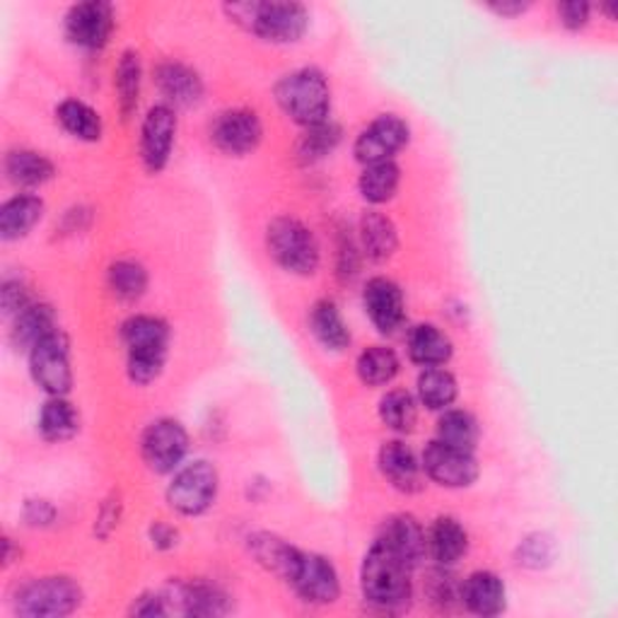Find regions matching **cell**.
<instances>
[{
	"mask_svg": "<svg viewBox=\"0 0 618 618\" xmlns=\"http://www.w3.org/2000/svg\"><path fill=\"white\" fill-rule=\"evenodd\" d=\"M413 568L401 556L377 538L367 551L360 570V585L365 599L379 609H399L411 599Z\"/></svg>",
	"mask_w": 618,
	"mask_h": 618,
	"instance_id": "obj_1",
	"label": "cell"
},
{
	"mask_svg": "<svg viewBox=\"0 0 618 618\" xmlns=\"http://www.w3.org/2000/svg\"><path fill=\"white\" fill-rule=\"evenodd\" d=\"M226 10L234 22L271 44H295L310 28V12L300 3H237Z\"/></svg>",
	"mask_w": 618,
	"mask_h": 618,
	"instance_id": "obj_2",
	"label": "cell"
},
{
	"mask_svg": "<svg viewBox=\"0 0 618 618\" xmlns=\"http://www.w3.org/2000/svg\"><path fill=\"white\" fill-rule=\"evenodd\" d=\"M122 338L128 353L130 383L150 385L163 373L169 326L163 320L150 317V314H138L122 326Z\"/></svg>",
	"mask_w": 618,
	"mask_h": 618,
	"instance_id": "obj_3",
	"label": "cell"
},
{
	"mask_svg": "<svg viewBox=\"0 0 618 618\" xmlns=\"http://www.w3.org/2000/svg\"><path fill=\"white\" fill-rule=\"evenodd\" d=\"M275 99L281 109L302 128H312L326 122L332 109V90L322 71L300 69L275 85Z\"/></svg>",
	"mask_w": 618,
	"mask_h": 618,
	"instance_id": "obj_4",
	"label": "cell"
},
{
	"mask_svg": "<svg viewBox=\"0 0 618 618\" xmlns=\"http://www.w3.org/2000/svg\"><path fill=\"white\" fill-rule=\"evenodd\" d=\"M266 247L275 264L287 273L312 275L320 269L317 237L297 218H275L266 230Z\"/></svg>",
	"mask_w": 618,
	"mask_h": 618,
	"instance_id": "obj_5",
	"label": "cell"
},
{
	"mask_svg": "<svg viewBox=\"0 0 618 618\" xmlns=\"http://www.w3.org/2000/svg\"><path fill=\"white\" fill-rule=\"evenodd\" d=\"M218 495V471L216 467H210L203 459L199 462H191L187 467H181L172 483L167 489V503L172 510H177L179 515L196 517L203 515V512L216 503Z\"/></svg>",
	"mask_w": 618,
	"mask_h": 618,
	"instance_id": "obj_6",
	"label": "cell"
},
{
	"mask_svg": "<svg viewBox=\"0 0 618 618\" xmlns=\"http://www.w3.org/2000/svg\"><path fill=\"white\" fill-rule=\"evenodd\" d=\"M283 580L291 583L297 595L312 604H332L341 595V583L334 563L300 548L293 551V558L287 563Z\"/></svg>",
	"mask_w": 618,
	"mask_h": 618,
	"instance_id": "obj_7",
	"label": "cell"
},
{
	"mask_svg": "<svg viewBox=\"0 0 618 618\" xmlns=\"http://www.w3.org/2000/svg\"><path fill=\"white\" fill-rule=\"evenodd\" d=\"M30 373L34 383L51 397H65L73 387L69 338L56 328L30 350Z\"/></svg>",
	"mask_w": 618,
	"mask_h": 618,
	"instance_id": "obj_8",
	"label": "cell"
},
{
	"mask_svg": "<svg viewBox=\"0 0 618 618\" xmlns=\"http://www.w3.org/2000/svg\"><path fill=\"white\" fill-rule=\"evenodd\" d=\"M83 601V591L71 577H39L18 591L22 616H69Z\"/></svg>",
	"mask_w": 618,
	"mask_h": 618,
	"instance_id": "obj_9",
	"label": "cell"
},
{
	"mask_svg": "<svg viewBox=\"0 0 618 618\" xmlns=\"http://www.w3.org/2000/svg\"><path fill=\"white\" fill-rule=\"evenodd\" d=\"M189 452V436L181 423L172 418L155 420L143 432L140 454L143 462L155 473H169L181 467Z\"/></svg>",
	"mask_w": 618,
	"mask_h": 618,
	"instance_id": "obj_10",
	"label": "cell"
},
{
	"mask_svg": "<svg viewBox=\"0 0 618 618\" xmlns=\"http://www.w3.org/2000/svg\"><path fill=\"white\" fill-rule=\"evenodd\" d=\"M420 467H423L426 476L440 485H447V489H467V485L479 479V464L473 452L457 450V447L440 440H432L426 447Z\"/></svg>",
	"mask_w": 618,
	"mask_h": 618,
	"instance_id": "obj_11",
	"label": "cell"
},
{
	"mask_svg": "<svg viewBox=\"0 0 618 618\" xmlns=\"http://www.w3.org/2000/svg\"><path fill=\"white\" fill-rule=\"evenodd\" d=\"M411 138L409 124L399 118L397 114H383L367 126L363 134L355 140V157L363 165H375V163H389L394 155Z\"/></svg>",
	"mask_w": 618,
	"mask_h": 618,
	"instance_id": "obj_12",
	"label": "cell"
},
{
	"mask_svg": "<svg viewBox=\"0 0 618 618\" xmlns=\"http://www.w3.org/2000/svg\"><path fill=\"white\" fill-rule=\"evenodd\" d=\"M177 136V116L169 104H155L143 118L140 128V157L148 172H163L172 155Z\"/></svg>",
	"mask_w": 618,
	"mask_h": 618,
	"instance_id": "obj_13",
	"label": "cell"
},
{
	"mask_svg": "<svg viewBox=\"0 0 618 618\" xmlns=\"http://www.w3.org/2000/svg\"><path fill=\"white\" fill-rule=\"evenodd\" d=\"M114 30V8L102 0H87V3H77L65 15V36L69 42L97 51L109 42V34Z\"/></svg>",
	"mask_w": 618,
	"mask_h": 618,
	"instance_id": "obj_14",
	"label": "cell"
},
{
	"mask_svg": "<svg viewBox=\"0 0 618 618\" xmlns=\"http://www.w3.org/2000/svg\"><path fill=\"white\" fill-rule=\"evenodd\" d=\"M264 136L259 116L249 109H230L218 114L210 126V140L216 148L228 155H247L252 153Z\"/></svg>",
	"mask_w": 618,
	"mask_h": 618,
	"instance_id": "obj_15",
	"label": "cell"
},
{
	"mask_svg": "<svg viewBox=\"0 0 618 618\" xmlns=\"http://www.w3.org/2000/svg\"><path fill=\"white\" fill-rule=\"evenodd\" d=\"M365 312L370 322L383 334H394L401 328L406 310H404V293L401 287L389 279H373L365 285L363 293Z\"/></svg>",
	"mask_w": 618,
	"mask_h": 618,
	"instance_id": "obj_16",
	"label": "cell"
},
{
	"mask_svg": "<svg viewBox=\"0 0 618 618\" xmlns=\"http://www.w3.org/2000/svg\"><path fill=\"white\" fill-rule=\"evenodd\" d=\"M379 471L401 493H416L423 485L420 483L423 467H420L411 447L401 440H389L383 444V450H379Z\"/></svg>",
	"mask_w": 618,
	"mask_h": 618,
	"instance_id": "obj_17",
	"label": "cell"
},
{
	"mask_svg": "<svg viewBox=\"0 0 618 618\" xmlns=\"http://www.w3.org/2000/svg\"><path fill=\"white\" fill-rule=\"evenodd\" d=\"M459 599L476 616H497L505 609V585L501 577L489 570L471 573L459 587Z\"/></svg>",
	"mask_w": 618,
	"mask_h": 618,
	"instance_id": "obj_18",
	"label": "cell"
},
{
	"mask_svg": "<svg viewBox=\"0 0 618 618\" xmlns=\"http://www.w3.org/2000/svg\"><path fill=\"white\" fill-rule=\"evenodd\" d=\"M155 83L160 87L163 97L175 107H191L203 95V83L199 73L184 63H163L155 73Z\"/></svg>",
	"mask_w": 618,
	"mask_h": 618,
	"instance_id": "obj_19",
	"label": "cell"
},
{
	"mask_svg": "<svg viewBox=\"0 0 618 618\" xmlns=\"http://www.w3.org/2000/svg\"><path fill=\"white\" fill-rule=\"evenodd\" d=\"M383 542L394 551V554L401 556L406 563L411 565L416 570L420 561L426 558L428 554V538L423 534V527L411 517V515H399V517H391L385 524V532H383Z\"/></svg>",
	"mask_w": 618,
	"mask_h": 618,
	"instance_id": "obj_20",
	"label": "cell"
},
{
	"mask_svg": "<svg viewBox=\"0 0 618 618\" xmlns=\"http://www.w3.org/2000/svg\"><path fill=\"white\" fill-rule=\"evenodd\" d=\"M409 358L420 367H442L452 358V341L438 326L420 324L409 334Z\"/></svg>",
	"mask_w": 618,
	"mask_h": 618,
	"instance_id": "obj_21",
	"label": "cell"
},
{
	"mask_svg": "<svg viewBox=\"0 0 618 618\" xmlns=\"http://www.w3.org/2000/svg\"><path fill=\"white\" fill-rule=\"evenodd\" d=\"M469 548V534L467 530L452 517H440L432 524L428 534V551L442 568L454 565L459 558L467 554Z\"/></svg>",
	"mask_w": 618,
	"mask_h": 618,
	"instance_id": "obj_22",
	"label": "cell"
},
{
	"mask_svg": "<svg viewBox=\"0 0 618 618\" xmlns=\"http://www.w3.org/2000/svg\"><path fill=\"white\" fill-rule=\"evenodd\" d=\"M44 203L36 196H15L0 208V234L6 242L20 240L42 220Z\"/></svg>",
	"mask_w": 618,
	"mask_h": 618,
	"instance_id": "obj_23",
	"label": "cell"
},
{
	"mask_svg": "<svg viewBox=\"0 0 618 618\" xmlns=\"http://www.w3.org/2000/svg\"><path fill=\"white\" fill-rule=\"evenodd\" d=\"M360 242L367 259L387 261L394 252H397L399 234L387 216L370 210V213H365L360 220Z\"/></svg>",
	"mask_w": 618,
	"mask_h": 618,
	"instance_id": "obj_24",
	"label": "cell"
},
{
	"mask_svg": "<svg viewBox=\"0 0 618 618\" xmlns=\"http://www.w3.org/2000/svg\"><path fill=\"white\" fill-rule=\"evenodd\" d=\"M310 328L320 344L328 350H344L350 346V332L332 300H320L310 312Z\"/></svg>",
	"mask_w": 618,
	"mask_h": 618,
	"instance_id": "obj_25",
	"label": "cell"
},
{
	"mask_svg": "<svg viewBox=\"0 0 618 618\" xmlns=\"http://www.w3.org/2000/svg\"><path fill=\"white\" fill-rule=\"evenodd\" d=\"M51 332H56L54 312L49 305H28L18 317L15 326H12V344L24 350H32L39 341L46 338Z\"/></svg>",
	"mask_w": 618,
	"mask_h": 618,
	"instance_id": "obj_26",
	"label": "cell"
},
{
	"mask_svg": "<svg viewBox=\"0 0 618 618\" xmlns=\"http://www.w3.org/2000/svg\"><path fill=\"white\" fill-rule=\"evenodd\" d=\"M6 172L20 187H42L54 177V163L34 150H12L6 157Z\"/></svg>",
	"mask_w": 618,
	"mask_h": 618,
	"instance_id": "obj_27",
	"label": "cell"
},
{
	"mask_svg": "<svg viewBox=\"0 0 618 618\" xmlns=\"http://www.w3.org/2000/svg\"><path fill=\"white\" fill-rule=\"evenodd\" d=\"M401 181V172L394 160L389 163H375V165H365L363 175H360V193L367 203L379 206L387 203L394 199V193L399 189Z\"/></svg>",
	"mask_w": 618,
	"mask_h": 618,
	"instance_id": "obj_28",
	"label": "cell"
},
{
	"mask_svg": "<svg viewBox=\"0 0 618 618\" xmlns=\"http://www.w3.org/2000/svg\"><path fill=\"white\" fill-rule=\"evenodd\" d=\"M457 394V379L444 367H426V373L418 377V399L430 411H447Z\"/></svg>",
	"mask_w": 618,
	"mask_h": 618,
	"instance_id": "obj_29",
	"label": "cell"
},
{
	"mask_svg": "<svg viewBox=\"0 0 618 618\" xmlns=\"http://www.w3.org/2000/svg\"><path fill=\"white\" fill-rule=\"evenodd\" d=\"M399 355L394 353L387 346H373L360 353L358 365H355V370H358L360 383L367 387H383L389 385L394 377L399 375Z\"/></svg>",
	"mask_w": 618,
	"mask_h": 618,
	"instance_id": "obj_30",
	"label": "cell"
},
{
	"mask_svg": "<svg viewBox=\"0 0 618 618\" xmlns=\"http://www.w3.org/2000/svg\"><path fill=\"white\" fill-rule=\"evenodd\" d=\"M440 442L457 447V450L473 452L479 442V423L469 411L447 409L438 420V438Z\"/></svg>",
	"mask_w": 618,
	"mask_h": 618,
	"instance_id": "obj_31",
	"label": "cell"
},
{
	"mask_svg": "<svg viewBox=\"0 0 618 618\" xmlns=\"http://www.w3.org/2000/svg\"><path fill=\"white\" fill-rule=\"evenodd\" d=\"M56 116L61 126L69 130L71 136L95 143L102 138V118L99 114L90 107V104L81 99H65L56 109Z\"/></svg>",
	"mask_w": 618,
	"mask_h": 618,
	"instance_id": "obj_32",
	"label": "cell"
},
{
	"mask_svg": "<svg viewBox=\"0 0 618 618\" xmlns=\"http://www.w3.org/2000/svg\"><path fill=\"white\" fill-rule=\"evenodd\" d=\"M39 430L49 442L71 440L77 432V413L73 404L63 397H51L44 404L42 416H39Z\"/></svg>",
	"mask_w": 618,
	"mask_h": 618,
	"instance_id": "obj_33",
	"label": "cell"
},
{
	"mask_svg": "<svg viewBox=\"0 0 618 618\" xmlns=\"http://www.w3.org/2000/svg\"><path fill=\"white\" fill-rule=\"evenodd\" d=\"M379 418L394 432H411L418 423L416 399L406 389H394L379 401Z\"/></svg>",
	"mask_w": 618,
	"mask_h": 618,
	"instance_id": "obj_34",
	"label": "cell"
},
{
	"mask_svg": "<svg viewBox=\"0 0 618 618\" xmlns=\"http://www.w3.org/2000/svg\"><path fill=\"white\" fill-rule=\"evenodd\" d=\"M177 597L181 604L184 614L191 616H216L226 611V595L213 585L206 583H191V585H181L177 589Z\"/></svg>",
	"mask_w": 618,
	"mask_h": 618,
	"instance_id": "obj_35",
	"label": "cell"
},
{
	"mask_svg": "<svg viewBox=\"0 0 618 618\" xmlns=\"http://www.w3.org/2000/svg\"><path fill=\"white\" fill-rule=\"evenodd\" d=\"M107 281H109V291L118 297V300H126V302H134L138 297H143L148 287V271L143 269L136 261H116V264L109 266L107 273Z\"/></svg>",
	"mask_w": 618,
	"mask_h": 618,
	"instance_id": "obj_36",
	"label": "cell"
},
{
	"mask_svg": "<svg viewBox=\"0 0 618 618\" xmlns=\"http://www.w3.org/2000/svg\"><path fill=\"white\" fill-rule=\"evenodd\" d=\"M140 56L136 51H126L116 65V92H118V104H122L124 116H130L138 107V95H140Z\"/></svg>",
	"mask_w": 618,
	"mask_h": 618,
	"instance_id": "obj_37",
	"label": "cell"
},
{
	"mask_svg": "<svg viewBox=\"0 0 618 618\" xmlns=\"http://www.w3.org/2000/svg\"><path fill=\"white\" fill-rule=\"evenodd\" d=\"M341 140V128L332 122L305 128V134L297 140L300 163H317L332 153Z\"/></svg>",
	"mask_w": 618,
	"mask_h": 618,
	"instance_id": "obj_38",
	"label": "cell"
},
{
	"mask_svg": "<svg viewBox=\"0 0 618 618\" xmlns=\"http://www.w3.org/2000/svg\"><path fill=\"white\" fill-rule=\"evenodd\" d=\"M556 10H558V18H561L563 28H568L573 32L587 28L589 15H591V6L583 3V0H568V3H558Z\"/></svg>",
	"mask_w": 618,
	"mask_h": 618,
	"instance_id": "obj_39",
	"label": "cell"
},
{
	"mask_svg": "<svg viewBox=\"0 0 618 618\" xmlns=\"http://www.w3.org/2000/svg\"><path fill=\"white\" fill-rule=\"evenodd\" d=\"M28 305H32L30 295H28V287H24L20 281H8L3 285V310H6V314H15V317H18V314Z\"/></svg>",
	"mask_w": 618,
	"mask_h": 618,
	"instance_id": "obj_40",
	"label": "cell"
},
{
	"mask_svg": "<svg viewBox=\"0 0 618 618\" xmlns=\"http://www.w3.org/2000/svg\"><path fill=\"white\" fill-rule=\"evenodd\" d=\"M134 614H138V616H165L167 614L165 597H157V595L140 597L134 604Z\"/></svg>",
	"mask_w": 618,
	"mask_h": 618,
	"instance_id": "obj_41",
	"label": "cell"
},
{
	"mask_svg": "<svg viewBox=\"0 0 618 618\" xmlns=\"http://www.w3.org/2000/svg\"><path fill=\"white\" fill-rule=\"evenodd\" d=\"M489 8L501 18H517V15H522V12L530 10V3H520V0H503V3H491Z\"/></svg>",
	"mask_w": 618,
	"mask_h": 618,
	"instance_id": "obj_42",
	"label": "cell"
},
{
	"mask_svg": "<svg viewBox=\"0 0 618 618\" xmlns=\"http://www.w3.org/2000/svg\"><path fill=\"white\" fill-rule=\"evenodd\" d=\"M150 536L157 548H172L177 544V532L165 527V524H155V527L150 530Z\"/></svg>",
	"mask_w": 618,
	"mask_h": 618,
	"instance_id": "obj_43",
	"label": "cell"
}]
</instances>
